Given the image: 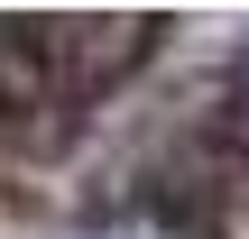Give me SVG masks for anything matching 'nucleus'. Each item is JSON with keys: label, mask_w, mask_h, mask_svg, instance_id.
Segmentation results:
<instances>
[{"label": "nucleus", "mask_w": 249, "mask_h": 239, "mask_svg": "<svg viewBox=\"0 0 249 239\" xmlns=\"http://www.w3.org/2000/svg\"><path fill=\"white\" fill-rule=\"evenodd\" d=\"M148 55H157V18H55V74L74 101H102Z\"/></svg>", "instance_id": "f257e3e1"}]
</instances>
